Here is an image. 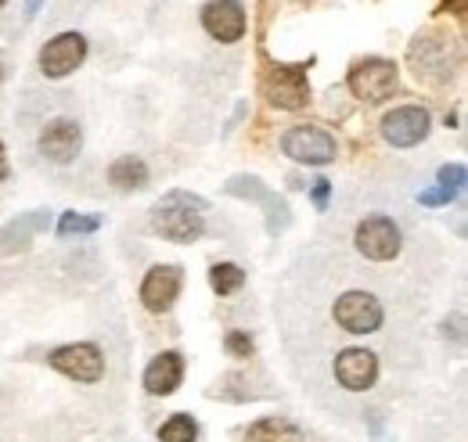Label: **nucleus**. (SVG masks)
I'll return each mask as SVG.
<instances>
[{
	"label": "nucleus",
	"mask_w": 468,
	"mask_h": 442,
	"mask_svg": "<svg viewBox=\"0 0 468 442\" xmlns=\"http://www.w3.org/2000/svg\"><path fill=\"white\" fill-rule=\"evenodd\" d=\"M152 226H155V234H163L166 241H176V245L198 241L206 230V202L187 191H170L166 198L155 202Z\"/></svg>",
	"instance_id": "obj_1"
},
{
	"label": "nucleus",
	"mask_w": 468,
	"mask_h": 442,
	"mask_svg": "<svg viewBox=\"0 0 468 442\" xmlns=\"http://www.w3.org/2000/svg\"><path fill=\"white\" fill-rule=\"evenodd\" d=\"M410 61H414V76L425 83H447L454 76V40L443 33H425L410 44Z\"/></svg>",
	"instance_id": "obj_2"
},
{
	"label": "nucleus",
	"mask_w": 468,
	"mask_h": 442,
	"mask_svg": "<svg viewBox=\"0 0 468 442\" xmlns=\"http://www.w3.org/2000/svg\"><path fill=\"white\" fill-rule=\"evenodd\" d=\"M346 83H350V90L360 101L378 105V101L393 98L400 76H397V65L393 61H386V58H364V61H356L350 68Z\"/></svg>",
	"instance_id": "obj_3"
},
{
	"label": "nucleus",
	"mask_w": 468,
	"mask_h": 442,
	"mask_svg": "<svg viewBox=\"0 0 468 442\" xmlns=\"http://www.w3.org/2000/svg\"><path fill=\"white\" fill-rule=\"evenodd\" d=\"M282 152L292 163H306V166H328L339 155L335 137L328 130H321V126H292V130H285Z\"/></svg>",
	"instance_id": "obj_4"
},
{
	"label": "nucleus",
	"mask_w": 468,
	"mask_h": 442,
	"mask_svg": "<svg viewBox=\"0 0 468 442\" xmlns=\"http://www.w3.org/2000/svg\"><path fill=\"white\" fill-rule=\"evenodd\" d=\"M263 94L278 109H303L310 101V79L303 65H271L263 72Z\"/></svg>",
	"instance_id": "obj_5"
},
{
	"label": "nucleus",
	"mask_w": 468,
	"mask_h": 442,
	"mask_svg": "<svg viewBox=\"0 0 468 442\" xmlns=\"http://www.w3.org/2000/svg\"><path fill=\"white\" fill-rule=\"evenodd\" d=\"M335 324L350 334H371L382 328V302L371 291H346L335 299Z\"/></svg>",
	"instance_id": "obj_6"
},
{
	"label": "nucleus",
	"mask_w": 468,
	"mask_h": 442,
	"mask_svg": "<svg viewBox=\"0 0 468 442\" xmlns=\"http://www.w3.org/2000/svg\"><path fill=\"white\" fill-rule=\"evenodd\" d=\"M51 367L61 371L65 378H76V382H98L105 374V356L98 345L90 342H76V345H61L51 356Z\"/></svg>",
	"instance_id": "obj_7"
},
{
	"label": "nucleus",
	"mask_w": 468,
	"mask_h": 442,
	"mask_svg": "<svg viewBox=\"0 0 468 442\" xmlns=\"http://www.w3.org/2000/svg\"><path fill=\"white\" fill-rule=\"evenodd\" d=\"M356 248H360V256L386 263L400 252V226L389 216H367L356 226Z\"/></svg>",
	"instance_id": "obj_8"
},
{
	"label": "nucleus",
	"mask_w": 468,
	"mask_h": 442,
	"mask_svg": "<svg viewBox=\"0 0 468 442\" xmlns=\"http://www.w3.org/2000/svg\"><path fill=\"white\" fill-rule=\"evenodd\" d=\"M429 111L418 109V105H404V109H393L382 119V137L393 144V148H414L429 137Z\"/></svg>",
	"instance_id": "obj_9"
},
{
	"label": "nucleus",
	"mask_w": 468,
	"mask_h": 442,
	"mask_svg": "<svg viewBox=\"0 0 468 442\" xmlns=\"http://www.w3.org/2000/svg\"><path fill=\"white\" fill-rule=\"evenodd\" d=\"M87 58V40L80 33H58L44 51H40V72L48 79H61L69 72H76Z\"/></svg>",
	"instance_id": "obj_10"
},
{
	"label": "nucleus",
	"mask_w": 468,
	"mask_h": 442,
	"mask_svg": "<svg viewBox=\"0 0 468 442\" xmlns=\"http://www.w3.org/2000/svg\"><path fill=\"white\" fill-rule=\"evenodd\" d=\"M180 284H184L180 267H174V263L152 267V270L144 274V284H141V302H144V310L166 313L176 302V295H180Z\"/></svg>",
	"instance_id": "obj_11"
},
{
	"label": "nucleus",
	"mask_w": 468,
	"mask_h": 442,
	"mask_svg": "<svg viewBox=\"0 0 468 442\" xmlns=\"http://www.w3.org/2000/svg\"><path fill=\"white\" fill-rule=\"evenodd\" d=\"M228 195H238V198H252V202H260L263 209H267V234H282L285 226H289V205H285V198H278V195H271L256 176H231L228 180Z\"/></svg>",
	"instance_id": "obj_12"
},
{
	"label": "nucleus",
	"mask_w": 468,
	"mask_h": 442,
	"mask_svg": "<svg viewBox=\"0 0 468 442\" xmlns=\"http://www.w3.org/2000/svg\"><path fill=\"white\" fill-rule=\"evenodd\" d=\"M202 26H206V33H209L213 40L234 44V40H241V33H245V7H241L238 0H209V4L202 7Z\"/></svg>",
	"instance_id": "obj_13"
},
{
	"label": "nucleus",
	"mask_w": 468,
	"mask_h": 442,
	"mask_svg": "<svg viewBox=\"0 0 468 442\" xmlns=\"http://www.w3.org/2000/svg\"><path fill=\"white\" fill-rule=\"evenodd\" d=\"M80 148H83V133H80V126L72 119H55L40 133V155L58 163V166L72 163L80 155Z\"/></svg>",
	"instance_id": "obj_14"
},
{
	"label": "nucleus",
	"mask_w": 468,
	"mask_h": 442,
	"mask_svg": "<svg viewBox=\"0 0 468 442\" xmlns=\"http://www.w3.org/2000/svg\"><path fill=\"white\" fill-rule=\"evenodd\" d=\"M335 378L350 392H367L378 378V360L367 349H343L335 356Z\"/></svg>",
	"instance_id": "obj_15"
},
{
	"label": "nucleus",
	"mask_w": 468,
	"mask_h": 442,
	"mask_svg": "<svg viewBox=\"0 0 468 442\" xmlns=\"http://www.w3.org/2000/svg\"><path fill=\"white\" fill-rule=\"evenodd\" d=\"M51 223V209H33V213H22L18 220L4 223L0 226V256H15V252H26L29 241L48 230Z\"/></svg>",
	"instance_id": "obj_16"
},
{
	"label": "nucleus",
	"mask_w": 468,
	"mask_h": 442,
	"mask_svg": "<svg viewBox=\"0 0 468 442\" xmlns=\"http://www.w3.org/2000/svg\"><path fill=\"white\" fill-rule=\"evenodd\" d=\"M180 378H184V360H180V353H163V356H155V360L148 363V371H144V388H148L152 395H170V392H176Z\"/></svg>",
	"instance_id": "obj_17"
},
{
	"label": "nucleus",
	"mask_w": 468,
	"mask_h": 442,
	"mask_svg": "<svg viewBox=\"0 0 468 442\" xmlns=\"http://www.w3.org/2000/svg\"><path fill=\"white\" fill-rule=\"evenodd\" d=\"M109 184L119 191H141L148 184V166L137 155H122L109 166Z\"/></svg>",
	"instance_id": "obj_18"
},
{
	"label": "nucleus",
	"mask_w": 468,
	"mask_h": 442,
	"mask_svg": "<svg viewBox=\"0 0 468 442\" xmlns=\"http://www.w3.org/2000/svg\"><path fill=\"white\" fill-rule=\"evenodd\" d=\"M245 442H303V428L285 417H263L249 428Z\"/></svg>",
	"instance_id": "obj_19"
},
{
	"label": "nucleus",
	"mask_w": 468,
	"mask_h": 442,
	"mask_svg": "<svg viewBox=\"0 0 468 442\" xmlns=\"http://www.w3.org/2000/svg\"><path fill=\"white\" fill-rule=\"evenodd\" d=\"M209 284H213L217 295H234V291L245 284V270H241L238 263H217V267L209 270Z\"/></svg>",
	"instance_id": "obj_20"
},
{
	"label": "nucleus",
	"mask_w": 468,
	"mask_h": 442,
	"mask_svg": "<svg viewBox=\"0 0 468 442\" xmlns=\"http://www.w3.org/2000/svg\"><path fill=\"white\" fill-rule=\"evenodd\" d=\"M198 439V425L187 414H174L163 428H159V442H195Z\"/></svg>",
	"instance_id": "obj_21"
},
{
	"label": "nucleus",
	"mask_w": 468,
	"mask_h": 442,
	"mask_svg": "<svg viewBox=\"0 0 468 442\" xmlns=\"http://www.w3.org/2000/svg\"><path fill=\"white\" fill-rule=\"evenodd\" d=\"M101 230V216H83V213H61L58 234L61 237H72V234H94Z\"/></svg>",
	"instance_id": "obj_22"
},
{
	"label": "nucleus",
	"mask_w": 468,
	"mask_h": 442,
	"mask_svg": "<svg viewBox=\"0 0 468 442\" xmlns=\"http://www.w3.org/2000/svg\"><path fill=\"white\" fill-rule=\"evenodd\" d=\"M465 166L462 163H454V166H443L440 169V187H447V191H454V195H462V187H465Z\"/></svg>",
	"instance_id": "obj_23"
},
{
	"label": "nucleus",
	"mask_w": 468,
	"mask_h": 442,
	"mask_svg": "<svg viewBox=\"0 0 468 442\" xmlns=\"http://www.w3.org/2000/svg\"><path fill=\"white\" fill-rule=\"evenodd\" d=\"M252 349H256V345H252V338H249V334H241V332L228 334V353H231V356L245 360V356H252Z\"/></svg>",
	"instance_id": "obj_24"
},
{
	"label": "nucleus",
	"mask_w": 468,
	"mask_h": 442,
	"mask_svg": "<svg viewBox=\"0 0 468 442\" xmlns=\"http://www.w3.org/2000/svg\"><path fill=\"white\" fill-rule=\"evenodd\" d=\"M454 198H458V195H454V191H447V187H429V191H421V195H418V202H421V205H451Z\"/></svg>",
	"instance_id": "obj_25"
},
{
	"label": "nucleus",
	"mask_w": 468,
	"mask_h": 442,
	"mask_svg": "<svg viewBox=\"0 0 468 442\" xmlns=\"http://www.w3.org/2000/svg\"><path fill=\"white\" fill-rule=\"evenodd\" d=\"M310 198H314V205H317V213H324L328 209V198H332V180H314V187H310Z\"/></svg>",
	"instance_id": "obj_26"
},
{
	"label": "nucleus",
	"mask_w": 468,
	"mask_h": 442,
	"mask_svg": "<svg viewBox=\"0 0 468 442\" xmlns=\"http://www.w3.org/2000/svg\"><path fill=\"white\" fill-rule=\"evenodd\" d=\"M443 11H454V15H465V0H443Z\"/></svg>",
	"instance_id": "obj_27"
},
{
	"label": "nucleus",
	"mask_w": 468,
	"mask_h": 442,
	"mask_svg": "<svg viewBox=\"0 0 468 442\" xmlns=\"http://www.w3.org/2000/svg\"><path fill=\"white\" fill-rule=\"evenodd\" d=\"M371 442H393V439H389V436H386L378 425H371Z\"/></svg>",
	"instance_id": "obj_28"
},
{
	"label": "nucleus",
	"mask_w": 468,
	"mask_h": 442,
	"mask_svg": "<svg viewBox=\"0 0 468 442\" xmlns=\"http://www.w3.org/2000/svg\"><path fill=\"white\" fill-rule=\"evenodd\" d=\"M40 4H44V0H26V15H29V18H33V15H37V11H40Z\"/></svg>",
	"instance_id": "obj_29"
},
{
	"label": "nucleus",
	"mask_w": 468,
	"mask_h": 442,
	"mask_svg": "<svg viewBox=\"0 0 468 442\" xmlns=\"http://www.w3.org/2000/svg\"><path fill=\"white\" fill-rule=\"evenodd\" d=\"M7 176V155H4V144H0V180Z\"/></svg>",
	"instance_id": "obj_30"
},
{
	"label": "nucleus",
	"mask_w": 468,
	"mask_h": 442,
	"mask_svg": "<svg viewBox=\"0 0 468 442\" xmlns=\"http://www.w3.org/2000/svg\"><path fill=\"white\" fill-rule=\"evenodd\" d=\"M4 4H7V0H0V7H4Z\"/></svg>",
	"instance_id": "obj_31"
},
{
	"label": "nucleus",
	"mask_w": 468,
	"mask_h": 442,
	"mask_svg": "<svg viewBox=\"0 0 468 442\" xmlns=\"http://www.w3.org/2000/svg\"><path fill=\"white\" fill-rule=\"evenodd\" d=\"M0 79H4V68H0Z\"/></svg>",
	"instance_id": "obj_32"
}]
</instances>
